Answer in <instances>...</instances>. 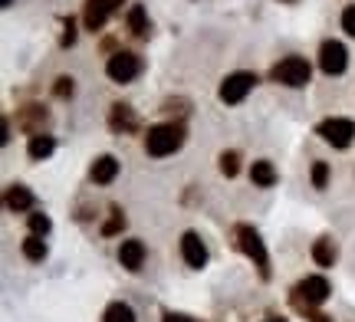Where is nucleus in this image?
I'll return each mask as SVG.
<instances>
[{"instance_id": "2", "label": "nucleus", "mask_w": 355, "mask_h": 322, "mask_svg": "<svg viewBox=\"0 0 355 322\" xmlns=\"http://www.w3.org/2000/svg\"><path fill=\"white\" fill-rule=\"evenodd\" d=\"M326 299H329V283H326V276H306V280H300L296 289H293V306L303 310V312L322 306Z\"/></svg>"}, {"instance_id": "20", "label": "nucleus", "mask_w": 355, "mask_h": 322, "mask_svg": "<svg viewBox=\"0 0 355 322\" xmlns=\"http://www.w3.org/2000/svg\"><path fill=\"white\" fill-rule=\"evenodd\" d=\"M102 322H135V310L128 303H112L102 316Z\"/></svg>"}, {"instance_id": "1", "label": "nucleus", "mask_w": 355, "mask_h": 322, "mask_svg": "<svg viewBox=\"0 0 355 322\" xmlns=\"http://www.w3.org/2000/svg\"><path fill=\"white\" fill-rule=\"evenodd\" d=\"M184 145V125L181 122H165V125H152L145 135V152L152 158L175 155L178 148Z\"/></svg>"}, {"instance_id": "25", "label": "nucleus", "mask_w": 355, "mask_h": 322, "mask_svg": "<svg viewBox=\"0 0 355 322\" xmlns=\"http://www.w3.org/2000/svg\"><path fill=\"white\" fill-rule=\"evenodd\" d=\"M326 184H329V165H326V161H316V165H313V188L322 191Z\"/></svg>"}, {"instance_id": "31", "label": "nucleus", "mask_w": 355, "mask_h": 322, "mask_svg": "<svg viewBox=\"0 0 355 322\" xmlns=\"http://www.w3.org/2000/svg\"><path fill=\"white\" fill-rule=\"evenodd\" d=\"M0 3H3V7H10V3H13V0H0Z\"/></svg>"}, {"instance_id": "6", "label": "nucleus", "mask_w": 355, "mask_h": 322, "mask_svg": "<svg viewBox=\"0 0 355 322\" xmlns=\"http://www.w3.org/2000/svg\"><path fill=\"white\" fill-rule=\"evenodd\" d=\"M316 132L322 135V142H329L332 148H349L352 138H355V122L352 118L332 116V118H322Z\"/></svg>"}, {"instance_id": "27", "label": "nucleus", "mask_w": 355, "mask_h": 322, "mask_svg": "<svg viewBox=\"0 0 355 322\" xmlns=\"http://www.w3.org/2000/svg\"><path fill=\"white\" fill-rule=\"evenodd\" d=\"M73 43H76V20L69 17V20L63 24V37H60V46H73Z\"/></svg>"}, {"instance_id": "7", "label": "nucleus", "mask_w": 355, "mask_h": 322, "mask_svg": "<svg viewBox=\"0 0 355 322\" xmlns=\"http://www.w3.org/2000/svg\"><path fill=\"white\" fill-rule=\"evenodd\" d=\"M257 86V76L254 73H247V69H241V73H230L224 82H220V102H227V105H237L247 99V92Z\"/></svg>"}, {"instance_id": "18", "label": "nucleus", "mask_w": 355, "mask_h": 322, "mask_svg": "<svg viewBox=\"0 0 355 322\" xmlns=\"http://www.w3.org/2000/svg\"><path fill=\"white\" fill-rule=\"evenodd\" d=\"M53 148H56V142H53L50 135H33V138H30V145H26V152H30V158H33V161L50 158Z\"/></svg>"}, {"instance_id": "22", "label": "nucleus", "mask_w": 355, "mask_h": 322, "mask_svg": "<svg viewBox=\"0 0 355 322\" xmlns=\"http://www.w3.org/2000/svg\"><path fill=\"white\" fill-rule=\"evenodd\" d=\"M237 171H241V155H237V152H224V155H220V175L234 178Z\"/></svg>"}, {"instance_id": "9", "label": "nucleus", "mask_w": 355, "mask_h": 322, "mask_svg": "<svg viewBox=\"0 0 355 322\" xmlns=\"http://www.w3.org/2000/svg\"><path fill=\"white\" fill-rule=\"evenodd\" d=\"M119 7H122V0H86V10H83V24H86V30H92V33L102 30L105 20H109Z\"/></svg>"}, {"instance_id": "4", "label": "nucleus", "mask_w": 355, "mask_h": 322, "mask_svg": "<svg viewBox=\"0 0 355 322\" xmlns=\"http://www.w3.org/2000/svg\"><path fill=\"white\" fill-rule=\"evenodd\" d=\"M237 240H241L243 253L254 260V267L260 270V276L270 280V257H266V247H263V240H260V233H257L250 224H241V227H237Z\"/></svg>"}, {"instance_id": "15", "label": "nucleus", "mask_w": 355, "mask_h": 322, "mask_svg": "<svg viewBox=\"0 0 355 322\" xmlns=\"http://www.w3.org/2000/svg\"><path fill=\"white\" fill-rule=\"evenodd\" d=\"M109 125H112L115 132H132L135 125H139V118H135V112H132L128 105H112V112H109Z\"/></svg>"}, {"instance_id": "28", "label": "nucleus", "mask_w": 355, "mask_h": 322, "mask_svg": "<svg viewBox=\"0 0 355 322\" xmlns=\"http://www.w3.org/2000/svg\"><path fill=\"white\" fill-rule=\"evenodd\" d=\"M343 30L349 33V37H355V3H349L343 10Z\"/></svg>"}, {"instance_id": "3", "label": "nucleus", "mask_w": 355, "mask_h": 322, "mask_svg": "<svg viewBox=\"0 0 355 322\" xmlns=\"http://www.w3.org/2000/svg\"><path fill=\"white\" fill-rule=\"evenodd\" d=\"M309 63H306L303 56H286V60H279L273 69H270V76L283 82V86H290V89H303L306 82H309Z\"/></svg>"}, {"instance_id": "13", "label": "nucleus", "mask_w": 355, "mask_h": 322, "mask_svg": "<svg viewBox=\"0 0 355 322\" xmlns=\"http://www.w3.org/2000/svg\"><path fill=\"white\" fill-rule=\"evenodd\" d=\"M17 125L30 135H43V125H46V109H40V105H26L20 118H17Z\"/></svg>"}, {"instance_id": "16", "label": "nucleus", "mask_w": 355, "mask_h": 322, "mask_svg": "<svg viewBox=\"0 0 355 322\" xmlns=\"http://www.w3.org/2000/svg\"><path fill=\"white\" fill-rule=\"evenodd\" d=\"M250 181H254L257 188H273L277 184V168L270 165V161H254L250 165Z\"/></svg>"}, {"instance_id": "33", "label": "nucleus", "mask_w": 355, "mask_h": 322, "mask_svg": "<svg viewBox=\"0 0 355 322\" xmlns=\"http://www.w3.org/2000/svg\"><path fill=\"white\" fill-rule=\"evenodd\" d=\"M283 3H293V0H283Z\"/></svg>"}, {"instance_id": "24", "label": "nucleus", "mask_w": 355, "mask_h": 322, "mask_svg": "<svg viewBox=\"0 0 355 322\" xmlns=\"http://www.w3.org/2000/svg\"><path fill=\"white\" fill-rule=\"evenodd\" d=\"M122 227H125V217H122V211L115 207V211H112V217H109L105 224H102V233H105V237H112V233H119Z\"/></svg>"}, {"instance_id": "17", "label": "nucleus", "mask_w": 355, "mask_h": 322, "mask_svg": "<svg viewBox=\"0 0 355 322\" xmlns=\"http://www.w3.org/2000/svg\"><path fill=\"white\" fill-rule=\"evenodd\" d=\"M128 30L135 33V37H148V13H145V7L141 3H132L128 7Z\"/></svg>"}, {"instance_id": "23", "label": "nucleus", "mask_w": 355, "mask_h": 322, "mask_svg": "<svg viewBox=\"0 0 355 322\" xmlns=\"http://www.w3.org/2000/svg\"><path fill=\"white\" fill-rule=\"evenodd\" d=\"M73 89H76V86H73V76H60L53 82V96H56V99H69Z\"/></svg>"}, {"instance_id": "30", "label": "nucleus", "mask_w": 355, "mask_h": 322, "mask_svg": "<svg viewBox=\"0 0 355 322\" xmlns=\"http://www.w3.org/2000/svg\"><path fill=\"white\" fill-rule=\"evenodd\" d=\"M165 322H191L188 316H175V312H165Z\"/></svg>"}, {"instance_id": "32", "label": "nucleus", "mask_w": 355, "mask_h": 322, "mask_svg": "<svg viewBox=\"0 0 355 322\" xmlns=\"http://www.w3.org/2000/svg\"><path fill=\"white\" fill-rule=\"evenodd\" d=\"M266 322H286V319H266Z\"/></svg>"}, {"instance_id": "8", "label": "nucleus", "mask_w": 355, "mask_h": 322, "mask_svg": "<svg viewBox=\"0 0 355 322\" xmlns=\"http://www.w3.org/2000/svg\"><path fill=\"white\" fill-rule=\"evenodd\" d=\"M319 66H322V73L326 76H339L345 73V66H349V53L339 39H326L322 46H319Z\"/></svg>"}, {"instance_id": "26", "label": "nucleus", "mask_w": 355, "mask_h": 322, "mask_svg": "<svg viewBox=\"0 0 355 322\" xmlns=\"http://www.w3.org/2000/svg\"><path fill=\"white\" fill-rule=\"evenodd\" d=\"M30 231L43 237V233H50V217L46 214H30Z\"/></svg>"}, {"instance_id": "10", "label": "nucleus", "mask_w": 355, "mask_h": 322, "mask_svg": "<svg viewBox=\"0 0 355 322\" xmlns=\"http://www.w3.org/2000/svg\"><path fill=\"white\" fill-rule=\"evenodd\" d=\"M181 257H184V263L194 267V270H201L204 263H207V247H204V240L194 231H188L181 237Z\"/></svg>"}, {"instance_id": "11", "label": "nucleus", "mask_w": 355, "mask_h": 322, "mask_svg": "<svg viewBox=\"0 0 355 322\" xmlns=\"http://www.w3.org/2000/svg\"><path fill=\"white\" fill-rule=\"evenodd\" d=\"M119 260H122V267L125 270H141V263H145V244L141 240H122L119 247Z\"/></svg>"}, {"instance_id": "14", "label": "nucleus", "mask_w": 355, "mask_h": 322, "mask_svg": "<svg viewBox=\"0 0 355 322\" xmlns=\"http://www.w3.org/2000/svg\"><path fill=\"white\" fill-rule=\"evenodd\" d=\"M3 201H7V207H10V211H17V214H20V211H30V207H33V191H30V188H24V184H10Z\"/></svg>"}, {"instance_id": "12", "label": "nucleus", "mask_w": 355, "mask_h": 322, "mask_svg": "<svg viewBox=\"0 0 355 322\" xmlns=\"http://www.w3.org/2000/svg\"><path fill=\"white\" fill-rule=\"evenodd\" d=\"M115 175H119V161L112 155H99L89 168V178L96 181V184H112Z\"/></svg>"}, {"instance_id": "5", "label": "nucleus", "mask_w": 355, "mask_h": 322, "mask_svg": "<svg viewBox=\"0 0 355 322\" xmlns=\"http://www.w3.org/2000/svg\"><path fill=\"white\" fill-rule=\"evenodd\" d=\"M139 73H141V60H139V53H132V50L112 53L109 63H105V76L112 79V82H132Z\"/></svg>"}, {"instance_id": "19", "label": "nucleus", "mask_w": 355, "mask_h": 322, "mask_svg": "<svg viewBox=\"0 0 355 322\" xmlns=\"http://www.w3.org/2000/svg\"><path fill=\"white\" fill-rule=\"evenodd\" d=\"M313 260H316L319 267H332L336 263V247H332L329 237H319L316 244H313Z\"/></svg>"}, {"instance_id": "21", "label": "nucleus", "mask_w": 355, "mask_h": 322, "mask_svg": "<svg viewBox=\"0 0 355 322\" xmlns=\"http://www.w3.org/2000/svg\"><path fill=\"white\" fill-rule=\"evenodd\" d=\"M24 257L33 260V263H40V260L46 257V244H43V237H37V233H30L24 240Z\"/></svg>"}, {"instance_id": "29", "label": "nucleus", "mask_w": 355, "mask_h": 322, "mask_svg": "<svg viewBox=\"0 0 355 322\" xmlns=\"http://www.w3.org/2000/svg\"><path fill=\"white\" fill-rule=\"evenodd\" d=\"M306 316H309L313 322H332L329 316H322V312H316V310H306Z\"/></svg>"}]
</instances>
